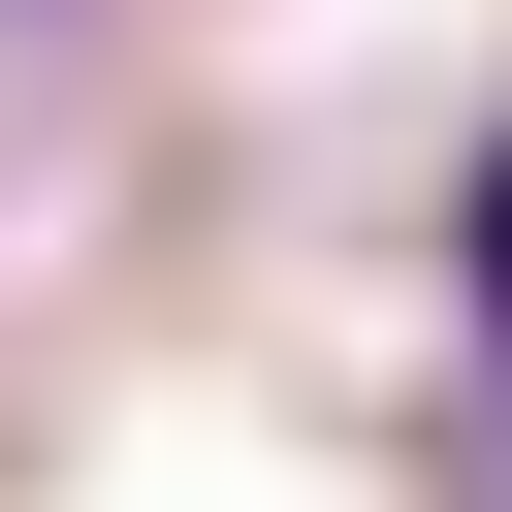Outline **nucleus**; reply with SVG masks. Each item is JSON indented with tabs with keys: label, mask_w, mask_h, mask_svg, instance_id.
I'll return each instance as SVG.
<instances>
[{
	"label": "nucleus",
	"mask_w": 512,
	"mask_h": 512,
	"mask_svg": "<svg viewBox=\"0 0 512 512\" xmlns=\"http://www.w3.org/2000/svg\"><path fill=\"white\" fill-rule=\"evenodd\" d=\"M448 288H480V352H512V128H480V192H448Z\"/></svg>",
	"instance_id": "nucleus-1"
}]
</instances>
